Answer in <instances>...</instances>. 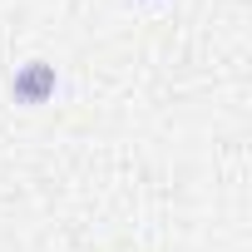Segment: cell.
I'll return each mask as SVG.
<instances>
[{
	"mask_svg": "<svg viewBox=\"0 0 252 252\" xmlns=\"http://www.w3.org/2000/svg\"><path fill=\"white\" fill-rule=\"evenodd\" d=\"M144 5H154V0H144Z\"/></svg>",
	"mask_w": 252,
	"mask_h": 252,
	"instance_id": "cell-2",
	"label": "cell"
},
{
	"mask_svg": "<svg viewBox=\"0 0 252 252\" xmlns=\"http://www.w3.org/2000/svg\"><path fill=\"white\" fill-rule=\"evenodd\" d=\"M55 89H60V74H55V64H50V60H25V64L15 69V79H10V99H15V104H25V109L50 104V99H55Z\"/></svg>",
	"mask_w": 252,
	"mask_h": 252,
	"instance_id": "cell-1",
	"label": "cell"
}]
</instances>
